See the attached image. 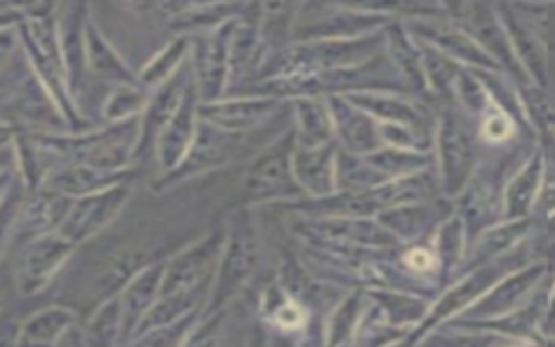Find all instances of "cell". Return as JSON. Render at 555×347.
Returning <instances> with one entry per match:
<instances>
[{
  "label": "cell",
  "mask_w": 555,
  "mask_h": 347,
  "mask_svg": "<svg viewBox=\"0 0 555 347\" xmlns=\"http://www.w3.org/2000/svg\"><path fill=\"white\" fill-rule=\"evenodd\" d=\"M260 262V239L254 217L247 208L232 215L225 228V243L212 275L210 293L202 306V317H212L228 308V304L251 282Z\"/></svg>",
  "instance_id": "1"
},
{
  "label": "cell",
  "mask_w": 555,
  "mask_h": 347,
  "mask_svg": "<svg viewBox=\"0 0 555 347\" xmlns=\"http://www.w3.org/2000/svg\"><path fill=\"white\" fill-rule=\"evenodd\" d=\"M295 132L288 130L264 143L251 158L241 180V195L247 206L278 202L301 193L293 174Z\"/></svg>",
  "instance_id": "2"
},
{
  "label": "cell",
  "mask_w": 555,
  "mask_h": 347,
  "mask_svg": "<svg viewBox=\"0 0 555 347\" xmlns=\"http://www.w3.org/2000/svg\"><path fill=\"white\" fill-rule=\"evenodd\" d=\"M247 152H249V132H245V134L228 132V130H221L199 117V126H197L195 139H193L186 156L171 174L160 176L154 182V189L163 191V189L176 187L180 182H186L195 176L210 174L215 169L225 167L228 163H232L234 158H238Z\"/></svg>",
  "instance_id": "3"
},
{
  "label": "cell",
  "mask_w": 555,
  "mask_h": 347,
  "mask_svg": "<svg viewBox=\"0 0 555 347\" xmlns=\"http://www.w3.org/2000/svg\"><path fill=\"white\" fill-rule=\"evenodd\" d=\"M230 22L202 35H193L189 65L202 104L228 95L230 87Z\"/></svg>",
  "instance_id": "4"
},
{
  "label": "cell",
  "mask_w": 555,
  "mask_h": 347,
  "mask_svg": "<svg viewBox=\"0 0 555 347\" xmlns=\"http://www.w3.org/2000/svg\"><path fill=\"white\" fill-rule=\"evenodd\" d=\"M223 243H225V228H217V230H210L199 241L191 243L189 247L180 249L171 258H167L158 297L186 293L202 284L212 282Z\"/></svg>",
  "instance_id": "5"
},
{
  "label": "cell",
  "mask_w": 555,
  "mask_h": 347,
  "mask_svg": "<svg viewBox=\"0 0 555 347\" xmlns=\"http://www.w3.org/2000/svg\"><path fill=\"white\" fill-rule=\"evenodd\" d=\"M74 249L76 245L59 232L43 234L22 245V252L15 260V271H13L15 291L22 297L39 295L52 282L56 271L67 262Z\"/></svg>",
  "instance_id": "6"
},
{
  "label": "cell",
  "mask_w": 555,
  "mask_h": 347,
  "mask_svg": "<svg viewBox=\"0 0 555 347\" xmlns=\"http://www.w3.org/2000/svg\"><path fill=\"white\" fill-rule=\"evenodd\" d=\"M130 195H132V187L130 182H124L113 189L74 200L65 221L59 228V234H63L74 245L87 243L89 239L100 234L124 210Z\"/></svg>",
  "instance_id": "7"
},
{
  "label": "cell",
  "mask_w": 555,
  "mask_h": 347,
  "mask_svg": "<svg viewBox=\"0 0 555 347\" xmlns=\"http://www.w3.org/2000/svg\"><path fill=\"white\" fill-rule=\"evenodd\" d=\"M191 82H193V74L186 61L167 82H163L158 89L150 93L147 106L139 117V139H137L132 163H141L154 156L156 141L165 130V126L169 124V119L176 115Z\"/></svg>",
  "instance_id": "8"
},
{
  "label": "cell",
  "mask_w": 555,
  "mask_h": 347,
  "mask_svg": "<svg viewBox=\"0 0 555 347\" xmlns=\"http://www.w3.org/2000/svg\"><path fill=\"white\" fill-rule=\"evenodd\" d=\"M87 20H89V4L87 2L59 4L56 22H59L61 56H63L67 89H69V95H72L74 104L87 91V78H89L87 48H85Z\"/></svg>",
  "instance_id": "9"
},
{
  "label": "cell",
  "mask_w": 555,
  "mask_h": 347,
  "mask_svg": "<svg viewBox=\"0 0 555 347\" xmlns=\"http://www.w3.org/2000/svg\"><path fill=\"white\" fill-rule=\"evenodd\" d=\"M280 100L267 95H225L210 104H199V117L228 132L262 130L278 113Z\"/></svg>",
  "instance_id": "10"
},
{
  "label": "cell",
  "mask_w": 555,
  "mask_h": 347,
  "mask_svg": "<svg viewBox=\"0 0 555 347\" xmlns=\"http://www.w3.org/2000/svg\"><path fill=\"white\" fill-rule=\"evenodd\" d=\"M199 104H202L199 95L195 91V85L191 82L176 115L169 119V124L160 132L154 147V158L158 163L160 176L171 174L186 156L199 126Z\"/></svg>",
  "instance_id": "11"
},
{
  "label": "cell",
  "mask_w": 555,
  "mask_h": 347,
  "mask_svg": "<svg viewBox=\"0 0 555 347\" xmlns=\"http://www.w3.org/2000/svg\"><path fill=\"white\" fill-rule=\"evenodd\" d=\"M72 204H74V197H67L46 187L37 191H28L15 223L13 241L26 245L33 239H39L50 232H59Z\"/></svg>",
  "instance_id": "12"
},
{
  "label": "cell",
  "mask_w": 555,
  "mask_h": 347,
  "mask_svg": "<svg viewBox=\"0 0 555 347\" xmlns=\"http://www.w3.org/2000/svg\"><path fill=\"white\" fill-rule=\"evenodd\" d=\"M165 273V260H154L141 267L121 288L119 301H121V338L124 347L130 345L139 323L145 319V314L152 310L160 295Z\"/></svg>",
  "instance_id": "13"
},
{
  "label": "cell",
  "mask_w": 555,
  "mask_h": 347,
  "mask_svg": "<svg viewBox=\"0 0 555 347\" xmlns=\"http://www.w3.org/2000/svg\"><path fill=\"white\" fill-rule=\"evenodd\" d=\"M134 178L132 169L126 171H106L89 165H78V163H65L59 165L43 182L46 189H52L56 193H63L67 197H85L91 193H100L106 189H113L117 184L130 182Z\"/></svg>",
  "instance_id": "14"
},
{
  "label": "cell",
  "mask_w": 555,
  "mask_h": 347,
  "mask_svg": "<svg viewBox=\"0 0 555 347\" xmlns=\"http://www.w3.org/2000/svg\"><path fill=\"white\" fill-rule=\"evenodd\" d=\"M85 48H87V69L91 78L115 87H141L139 74L132 72L119 52L104 37L95 20L89 15L85 26Z\"/></svg>",
  "instance_id": "15"
},
{
  "label": "cell",
  "mask_w": 555,
  "mask_h": 347,
  "mask_svg": "<svg viewBox=\"0 0 555 347\" xmlns=\"http://www.w3.org/2000/svg\"><path fill=\"white\" fill-rule=\"evenodd\" d=\"M258 37L260 4H243L230 22V87H241L249 78L258 50Z\"/></svg>",
  "instance_id": "16"
},
{
  "label": "cell",
  "mask_w": 555,
  "mask_h": 347,
  "mask_svg": "<svg viewBox=\"0 0 555 347\" xmlns=\"http://www.w3.org/2000/svg\"><path fill=\"white\" fill-rule=\"evenodd\" d=\"M76 319V312L65 306L39 308L22 321L17 347H61L59 343L74 330Z\"/></svg>",
  "instance_id": "17"
},
{
  "label": "cell",
  "mask_w": 555,
  "mask_h": 347,
  "mask_svg": "<svg viewBox=\"0 0 555 347\" xmlns=\"http://www.w3.org/2000/svg\"><path fill=\"white\" fill-rule=\"evenodd\" d=\"M78 334L85 347H124L119 295L104 299Z\"/></svg>",
  "instance_id": "18"
},
{
  "label": "cell",
  "mask_w": 555,
  "mask_h": 347,
  "mask_svg": "<svg viewBox=\"0 0 555 347\" xmlns=\"http://www.w3.org/2000/svg\"><path fill=\"white\" fill-rule=\"evenodd\" d=\"M191 52V39L189 37H173L163 50H158L137 74L143 89L150 93L158 89L163 82H167L186 61Z\"/></svg>",
  "instance_id": "19"
},
{
  "label": "cell",
  "mask_w": 555,
  "mask_h": 347,
  "mask_svg": "<svg viewBox=\"0 0 555 347\" xmlns=\"http://www.w3.org/2000/svg\"><path fill=\"white\" fill-rule=\"evenodd\" d=\"M150 100V91L143 87H113L102 102V119L106 124H119L139 117Z\"/></svg>",
  "instance_id": "20"
},
{
  "label": "cell",
  "mask_w": 555,
  "mask_h": 347,
  "mask_svg": "<svg viewBox=\"0 0 555 347\" xmlns=\"http://www.w3.org/2000/svg\"><path fill=\"white\" fill-rule=\"evenodd\" d=\"M26 195H28V189L22 182V178L15 174L13 184L9 187L4 200L0 202V258H2L9 241H13L15 223H17V217H20Z\"/></svg>",
  "instance_id": "21"
},
{
  "label": "cell",
  "mask_w": 555,
  "mask_h": 347,
  "mask_svg": "<svg viewBox=\"0 0 555 347\" xmlns=\"http://www.w3.org/2000/svg\"><path fill=\"white\" fill-rule=\"evenodd\" d=\"M295 126H297V143L299 147H314L323 132H325V124L321 119L319 108L310 102V100H297L295 102Z\"/></svg>",
  "instance_id": "22"
},
{
  "label": "cell",
  "mask_w": 555,
  "mask_h": 347,
  "mask_svg": "<svg viewBox=\"0 0 555 347\" xmlns=\"http://www.w3.org/2000/svg\"><path fill=\"white\" fill-rule=\"evenodd\" d=\"M223 321H225V310H221L212 317L199 319L191 327V332L184 336L180 347H223L225 345Z\"/></svg>",
  "instance_id": "23"
},
{
  "label": "cell",
  "mask_w": 555,
  "mask_h": 347,
  "mask_svg": "<svg viewBox=\"0 0 555 347\" xmlns=\"http://www.w3.org/2000/svg\"><path fill=\"white\" fill-rule=\"evenodd\" d=\"M22 41H20V33H17V24L15 26H2L0 28V69H4L15 54H22Z\"/></svg>",
  "instance_id": "24"
},
{
  "label": "cell",
  "mask_w": 555,
  "mask_h": 347,
  "mask_svg": "<svg viewBox=\"0 0 555 347\" xmlns=\"http://www.w3.org/2000/svg\"><path fill=\"white\" fill-rule=\"evenodd\" d=\"M20 325H22V321H17L13 314L2 312V317H0V347H17Z\"/></svg>",
  "instance_id": "25"
},
{
  "label": "cell",
  "mask_w": 555,
  "mask_h": 347,
  "mask_svg": "<svg viewBox=\"0 0 555 347\" xmlns=\"http://www.w3.org/2000/svg\"><path fill=\"white\" fill-rule=\"evenodd\" d=\"M245 347H269V336H267V330H264L262 323H256L251 327Z\"/></svg>",
  "instance_id": "26"
},
{
  "label": "cell",
  "mask_w": 555,
  "mask_h": 347,
  "mask_svg": "<svg viewBox=\"0 0 555 347\" xmlns=\"http://www.w3.org/2000/svg\"><path fill=\"white\" fill-rule=\"evenodd\" d=\"M408 262H410L412 267H416V269H427V267H431V256L418 249V252L408 254Z\"/></svg>",
  "instance_id": "27"
},
{
  "label": "cell",
  "mask_w": 555,
  "mask_h": 347,
  "mask_svg": "<svg viewBox=\"0 0 555 347\" xmlns=\"http://www.w3.org/2000/svg\"><path fill=\"white\" fill-rule=\"evenodd\" d=\"M15 174H17V169H15V167H11V169H7V171H2V174H0V202L4 200V195H7L9 187L13 184Z\"/></svg>",
  "instance_id": "28"
},
{
  "label": "cell",
  "mask_w": 555,
  "mask_h": 347,
  "mask_svg": "<svg viewBox=\"0 0 555 347\" xmlns=\"http://www.w3.org/2000/svg\"><path fill=\"white\" fill-rule=\"evenodd\" d=\"M15 167V152H13V145L11 147H4L0 150V174Z\"/></svg>",
  "instance_id": "29"
},
{
  "label": "cell",
  "mask_w": 555,
  "mask_h": 347,
  "mask_svg": "<svg viewBox=\"0 0 555 347\" xmlns=\"http://www.w3.org/2000/svg\"><path fill=\"white\" fill-rule=\"evenodd\" d=\"M69 340H72V347H85V343L80 340L78 330H72V332H69Z\"/></svg>",
  "instance_id": "30"
},
{
  "label": "cell",
  "mask_w": 555,
  "mask_h": 347,
  "mask_svg": "<svg viewBox=\"0 0 555 347\" xmlns=\"http://www.w3.org/2000/svg\"><path fill=\"white\" fill-rule=\"evenodd\" d=\"M2 306H4V295H2V288H0V317H2V312H4Z\"/></svg>",
  "instance_id": "31"
},
{
  "label": "cell",
  "mask_w": 555,
  "mask_h": 347,
  "mask_svg": "<svg viewBox=\"0 0 555 347\" xmlns=\"http://www.w3.org/2000/svg\"><path fill=\"white\" fill-rule=\"evenodd\" d=\"M69 347H72V340H69Z\"/></svg>",
  "instance_id": "32"
}]
</instances>
